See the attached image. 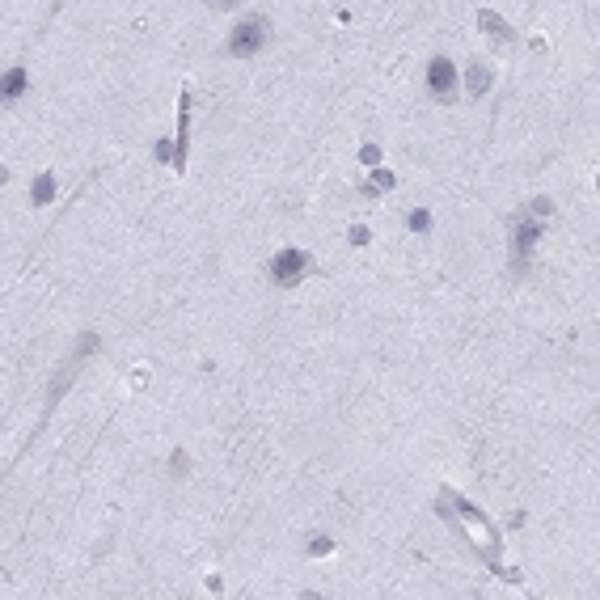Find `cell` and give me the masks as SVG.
<instances>
[{
  "label": "cell",
  "mask_w": 600,
  "mask_h": 600,
  "mask_svg": "<svg viewBox=\"0 0 600 600\" xmlns=\"http://www.w3.org/2000/svg\"><path fill=\"white\" fill-rule=\"evenodd\" d=\"M427 89L440 97V102H453V89H457V72H453V59L436 55L427 63Z\"/></svg>",
  "instance_id": "3957f363"
},
{
  "label": "cell",
  "mask_w": 600,
  "mask_h": 600,
  "mask_svg": "<svg viewBox=\"0 0 600 600\" xmlns=\"http://www.w3.org/2000/svg\"><path fill=\"white\" fill-rule=\"evenodd\" d=\"M393 186V173H385V169H376V190H389Z\"/></svg>",
  "instance_id": "4fadbf2b"
},
{
  "label": "cell",
  "mask_w": 600,
  "mask_h": 600,
  "mask_svg": "<svg viewBox=\"0 0 600 600\" xmlns=\"http://www.w3.org/2000/svg\"><path fill=\"white\" fill-rule=\"evenodd\" d=\"M351 245H368V228H364V224L351 228Z\"/></svg>",
  "instance_id": "8fae6325"
},
{
  "label": "cell",
  "mask_w": 600,
  "mask_h": 600,
  "mask_svg": "<svg viewBox=\"0 0 600 600\" xmlns=\"http://www.w3.org/2000/svg\"><path fill=\"white\" fill-rule=\"evenodd\" d=\"M465 85H470V97H482V93L491 89V68H486V63H470Z\"/></svg>",
  "instance_id": "8992f818"
},
{
  "label": "cell",
  "mask_w": 600,
  "mask_h": 600,
  "mask_svg": "<svg viewBox=\"0 0 600 600\" xmlns=\"http://www.w3.org/2000/svg\"><path fill=\"white\" fill-rule=\"evenodd\" d=\"M410 228H415V233H427V228H431V212H423V207L410 212Z\"/></svg>",
  "instance_id": "30bf717a"
},
{
  "label": "cell",
  "mask_w": 600,
  "mask_h": 600,
  "mask_svg": "<svg viewBox=\"0 0 600 600\" xmlns=\"http://www.w3.org/2000/svg\"><path fill=\"white\" fill-rule=\"evenodd\" d=\"M309 267H313V258H309L305 250H279V254L271 258V275H275V283H279V288L300 283Z\"/></svg>",
  "instance_id": "7a4b0ae2"
},
{
  "label": "cell",
  "mask_w": 600,
  "mask_h": 600,
  "mask_svg": "<svg viewBox=\"0 0 600 600\" xmlns=\"http://www.w3.org/2000/svg\"><path fill=\"white\" fill-rule=\"evenodd\" d=\"M25 85H30V72H25V68H13V72L4 76V85H0V93H4V97H17V93H21Z\"/></svg>",
  "instance_id": "ba28073f"
},
{
  "label": "cell",
  "mask_w": 600,
  "mask_h": 600,
  "mask_svg": "<svg viewBox=\"0 0 600 600\" xmlns=\"http://www.w3.org/2000/svg\"><path fill=\"white\" fill-rule=\"evenodd\" d=\"M267 17H245L237 30H233V38H228V55H237V59H245V55H254L262 42H267Z\"/></svg>",
  "instance_id": "6da1fadb"
},
{
  "label": "cell",
  "mask_w": 600,
  "mask_h": 600,
  "mask_svg": "<svg viewBox=\"0 0 600 600\" xmlns=\"http://www.w3.org/2000/svg\"><path fill=\"white\" fill-rule=\"evenodd\" d=\"M478 25H482L491 38H503V42H512V38H516V34H512V25H508L499 13H491V8H482V13H478Z\"/></svg>",
  "instance_id": "5b68a950"
},
{
  "label": "cell",
  "mask_w": 600,
  "mask_h": 600,
  "mask_svg": "<svg viewBox=\"0 0 600 600\" xmlns=\"http://www.w3.org/2000/svg\"><path fill=\"white\" fill-rule=\"evenodd\" d=\"M30 195H34V203H38V207H47V203L55 199V178H51V173H38Z\"/></svg>",
  "instance_id": "52a82bcc"
},
{
  "label": "cell",
  "mask_w": 600,
  "mask_h": 600,
  "mask_svg": "<svg viewBox=\"0 0 600 600\" xmlns=\"http://www.w3.org/2000/svg\"><path fill=\"white\" fill-rule=\"evenodd\" d=\"M537 237H541V220H520V228H516V262H520V267L529 262Z\"/></svg>",
  "instance_id": "277c9868"
},
{
  "label": "cell",
  "mask_w": 600,
  "mask_h": 600,
  "mask_svg": "<svg viewBox=\"0 0 600 600\" xmlns=\"http://www.w3.org/2000/svg\"><path fill=\"white\" fill-rule=\"evenodd\" d=\"M360 161H364L368 169H376V165H381V148H376V144H364V148H360Z\"/></svg>",
  "instance_id": "9c48e42d"
},
{
  "label": "cell",
  "mask_w": 600,
  "mask_h": 600,
  "mask_svg": "<svg viewBox=\"0 0 600 600\" xmlns=\"http://www.w3.org/2000/svg\"><path fill=\"white\" fill-rule=\"evenodd\" d=\"M173 157H178V152H173V148L161 140V144H157V161H173Z\"/></svg>",
  "instance_id": "7c38bea8"
}]
</instances>
